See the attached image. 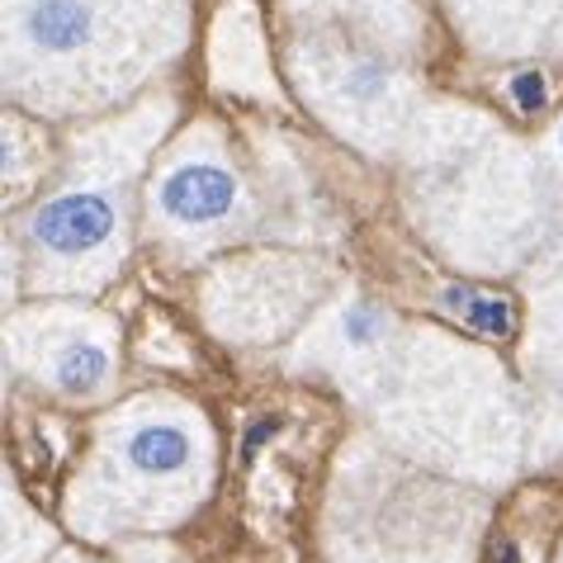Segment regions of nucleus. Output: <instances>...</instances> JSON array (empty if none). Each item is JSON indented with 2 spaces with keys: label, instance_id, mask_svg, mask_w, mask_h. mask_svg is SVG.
I'll return each instance as SVG.
<instances>
[{
  "label": "nucleus",
  "instance_id": "obj_1",
  "mask_svg": "<svg viewBox=\"0 0 563 563\" xmlns=\"http://www.w3.org/2000/svg\"><path fill=\"white\" fill-rule=\"evenodd\" d=\"M137 0H10V71H90L123 43V10Z\"/></svg>",
  "mask_w": 563,
  "mask_h": 563
},
{
  "label": "nucleus",
  "instance_id": "obj_2",
  "mask_svg": "<svg viewBox=\"0 0 563 563\" xmlns=\"http://www.w3.org/2000/svg\"><path fill=\"white\" fill-rule=\"evenodd\" d=\"M119 205L109 190H67L29 218V238L53 261H86L114 238Z\"/></svg>",
  "mask_w": 563,
  "mask_h": 563
},
{
  "label": "nucleus",
  "instance_id": "obj_3",
  "mask_svg": "<svg viewBox=\"0 0 563 563\" xmlns=\"http://www.w3.org/2000/svg\"><path fill=\"white\" fill-rule=\"evenodd\" d=\"M242 185L218 156H185L156 185V213L176 228H209L238 213Z\"/></svg>",
  "mask_w": 563,
  "mask_h": 563
},
{
  "label": "nucleus",
  "instance_id": "obj_4",
  "mask_svg": "<svg viewBox=\"0 0 563 563\" xmlns=\"http://www.w3.org/2000/svg\"><path fill=\"white\" fill-rule=\"evenodd\" d=\"M129 464L143 478H170L190 464V435L176 421H147L129 435Z\"/></svg>",
  "mask_w": 563,
  "mask_h": 563
},
{
  "label": "nucleus",
  "instance_id": "obj_5",
  "mask_svg": "<svg viewBox=\"0 0 563 563\" xmlns=\"http://www.w3.org/2000/svg\"><path fill=\"white\" fill-rule=\"evenodd\" d=\"M464 5H488V34L497 48H516V43H536V20L554 0H464Z\"/></svg>",
  "mask_w": 563,
  "mask_h": 563
},
{
  "label": "nucleus",
  "instance_id": "obj_6",
  "mask_svg": "<svg viewBox=\"0 0 563 563\" xmlns=\"http://www.w3.org/2000/svg\"><path fill=\"white\" fill-rule=\"evenodd\" d=\"M53 379L57 388H67V394H96V388L109 379V351L100 341H71L67 351H57V365H53Z\"/></svg>",
  "mask_w": 563,
  "mask_h": 563
},
{
  "label": "nucleus",
  "instance_id": "obj_7",
  "mask_svg": "<svg viewBox=\"0 0 563 563\" xmlns=\"http://www.w3.org/2000/svg\"><path fill=\"white\" fill-rule=\"evenodd\" d=\"M450 299H455L450 308H460L474 327H488L493 336H503V332H507V303H497V299H474V294H460V289L450 294Z\"/></svg>",
  "mask_w": 563,
  "mask_h": 563
},
{
  "label": "nucleus",
  "instance_id": "obj_8",
  "mask_svg": "<svg viewBox=\"0 0 563 563\" xmlns=\"http://www.w3.org/2000/svg\"><path fill=\"white\" fill-rule=\"evenodd\" d=\"M511 100L521 104V109H540V104H544V86H540V76H536V71L516 76V81H511Z\"/></svg>",
  "mask_w": 563,
  "mask_h": 563
},
{
  "label": "nucleus",
  "instance_id": "obj_9",
  "mask_svg": "<svg viewBox=\"0 0 563 563\" xmlns=\"http://www.w3.org/2000/svg\"><path fill=\"white\" fill-rule=\"evenodd\" d=\"M497 563H516V550H497Z\"/></svg>",
  "mask_w": 563,
  "mask_h": 563
}]
</instances>
